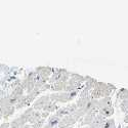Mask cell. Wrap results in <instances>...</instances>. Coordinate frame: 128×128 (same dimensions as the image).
Listing matches in <instances>:
<instances>
[{"label":"cell","instance_id":"3","mask_svg":"<svg viewBox=\"0 0 128 128\" xmlns=\"http://www.w3.org/2000/svg\"><path fill=\"white\" fill-rule=\"evenodd\" d=\"M77 123V120L74 118L73 115H67L64 118L60 119L58 128H68V127H72L74 124Z\"/></svg>","mask_w":128,"mask_h":128},{"label":"cell","instance_id":"1","mask_svg":"<svg viewBox=\"0 0 128 128\" xmlns=\"http://www.w3.org/2000/svg\"><path fill=\"white\" fill-rule=\"evenodd\" d=\"M79 94V91H75V92H54V93H51L49 94V98L50 102L58 104H66V102H70L71 100H73L75 98L77 95Z\"/></svg>","mask_w":128,"mask_h":128},{"label":"cell","instance_id":"15","mask_svg":"<svg viewBox=\"0 0 128 128\" xmlns=\"http://www.w3.org/2000/svg\"><path fill=\"white\" fill-rule=\"evenodd\" d=\"M0 128H10V123H7V122L2 123L1 126H0Z\"/></svg>","mask_w":128,"mask_h":128},{"label":"cell","instance_id":"7","mask_svg":"<svg viewBox=\"0 0 128 128\" xmlns=\"http://www.w3.org/2000/svg\"><path fill=\"white\" fill-rule=\"evenodd\" d=\"M98 114L102 115L104 119H109L113 116L114 114V108L111 106H106V108H104V109H100L98 111Z\"/></svg>","mask_w":128,"mask_h":128},{"label":"cell","instance_id":"9","mask_svg":"<svg viewBox=\"0 0 128 128\" xmlns=\"http://www.w3.org/2000/svg\"><path fill=\"white\" fill-rule=\"evenodd\" d=\"M60 121V117H58L56 114H53V115H51V116L48 117L47 124H48L50 127H52V128H56V127L58 126Z\"/></svg>","mask_w":128,"mask_h":128},{"label":"cell","instance_id":"5","mask_svg":"<svg viewBox=\"0 0 128 128\" xmlns=\"http://www.w3.org/2000/svg\"><path fill=\"white\" fill-rule=\"evenodd\" d=\"M98 113H88L86 114L82 119H80V123H81V126L83 127H88L93 121H94V118Z\"/></svg>","mask_w":128,"mask_h":128},{"label":"cell","instance_id":"16","mask_svg":"<svg viewBox=\"0 0 128 128\" xmlns=\"http://www.w3.org/2000/svg\"><path fill=\"white\" fill-rule=\"evenodd\" d=\"M82 128H88V127H82Z\"/></svg>","mask_w":128,"mask_h":128},{"label":"cell","instance_id":"2","mask_svg":"<svg viewBox=\"0 0 128 128\" xmlns=\"http://www.w3.org/2000/svg\"><path fill=\"white\" fill-rule=\"evenodd\" d=\"M50 102L49 95H43V96L38 98L34 102H33V108L35 111H43V109Z\"/></svg>","mask_w":128,"mask_h":128},{"label":"cell","instance_id":"13","mask_svg":"<svg viewBox=\"0 0 128 128\" xmlns=\"http://www.w3.org/2000/svg\"><path fill=\"white\" fill-rule=\"evenodd\" d=\"M117 98L118 100H125L128 98V89H125V88H121L119 91H118V94H117Z\"/></svg>","mask_w":128,"mask_h":128},{"label":"cell","instance_id":"14","mask_svg":"<svg viewBox=\"0 0 128 128\" xmlns=\"http://www.w3.org/2000/svg\"><path fill=\"white\" fill-rule=\"evenodd\" d=\"M120 110L126 115L128 114V98L125 100H122L120 102Z\"/></svg>","mask_w":128,"mask_h":128},{"label":"cell","instance_id":"12","mask_svg":"<svg viewBox=\"0 0 128 128\" xmlns=\"http://www.w3.org/2000/svg\"><path fill=\"white\" fill-rule=\"evenodd\" d=\"M60 109V106L56 104H54V102H50L45 108L43 109V112H46V113H54V112H56L58 110Z\"/></svg>","mask_w":128,"mask_h":128},{"label":"cell","instance_id":"4","mask_svg":"<svg viewBox=\"0 0 128 128\" xmlns=\"http://www.w3.org/2000/svg\"><path fill=\"white\" fill-rule=\"evenodd\" d=\"M37 75H39L41 78H45V79H49L50 76L52 75L53 73V69L51 67H38L36 68V71Z\"/></svg>","mask_w":128,"mask_h":128},{"label":"cell","instance_id":"6","mask_svg":"<svg viewBox=\"0 0 128 128\" xmlns=\"http://www.w3.org/2000/svg\"><path fill=\"white\" fill-rule=\"evenodd\" d=\"M66 86H67V82L58 81V82L50 84V90L54 92H62V91H65Z\"/></svg>","mask_w":128,"mask_h":128},{"label":"cell","instance_id":"10","mask_svg":"<svg viewBox=\"0 0 128 128\" xmlns=\"http://www.w3.org/2000/svg\"><path fill=\"white\" fill-rule=\"evenodd\" d=\"M98 109H104V108H106V106H112V100L111 98H100L98 100Z\"/></svg>","mask_w":128,"mask_h":128},{"label":"cell","instance_id":"11","mask_svg":"<svg viewBox=\"0 0 128 128\" xmlns=\"http://www.w3.org/2000/svg\"><path fill=\"white\" fill-rule=\"evenodd\" d=\"M90 96L88 98H78V100H76V104L78 106V109H84L85 106H87V104L90 102Z\"/></svg>","mask_w":128,"mask_h":128},{"label":"cell","instance_id":"17","mask_svg":"<svg viewBox=\"0 0 128 128\" xmlns=\"http://www.w3.org/2000/svg\"><path fill=\"white\" fill-rule=\"evenodd\" d=\"M125 128H128V126H126V127H125Z\"/></svg>","mask_w":128,"mask_h":128},{"label":"cell","instance_id":"8","mask_svg":"<svg viewBox=\"0 0 128 128\" xmlns=\"http://www.w3.org/2000/svg\"><path fill=\"white\" fill-rule=\"evenodd\" d=\"M96 82H98V80H95L94 78L86 76V77H85V88L88 89L89 91L93 90L94 87H95V84H96Z\"/></svg>","mask_w":128,"mask_h":128}]
</instances>
